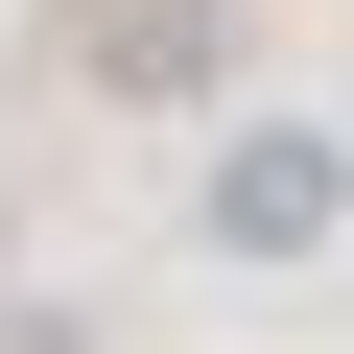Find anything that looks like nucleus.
Instances as JSON below:
<instances>
[{
	"instance_id": "f257e3e1",
	"label": "nucleus",
	"mask_w": 354,
	"mask_h": 354,
	"mask_svg": "<svg viewBox=\"0 0 354 354\" xmlns=\"http://www.w3.org/2000/svg\"><path fill=\"white\" fill-rule=\"evenodd\" d=\"M236 236H330V142H260L236 165Z\"/></svg>"
}]
</instances>
